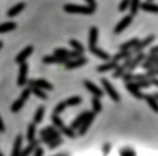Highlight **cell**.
<instances>
[{
  "instance_id": "obj_1",
  "label": "cell",
  "mask_w": 158,
  "mask_h": 156,
  "mask_svg": "<svg viewBox=\"0 0 158 156\" xmlns=\"http://www.w3.org/2000/svg\"><path fill=\"white\" fill-rule=\"evenodd\" d=\"M40 136L45 144H49L51 141L60 138V130H57V127H54V126H49V127H45L43 130H40Z\"/></svg>"
},
{
  "instance_id": "obj_2",
  "label": "cell",
  "mask_w": 158,
  "mask_h": 156,
  "mask_svg": "<svg viewBox=\"0 0 158 156\" xmlns=\"http://www.w3.org/2000/svg\"><path fill=\"white\" fill-rule=\"evenodd\" d=\"M63 9L69 14H85V15H91L94 14V9L89 8V6H81V5H72V3H68L63 6Z\"/></svg>"
},
{
  "instance_id": "obj_3",
  "label": "cell",
  "mask_w": 158,
  "mask_h": 156,
  "mask_svg": "<svg viewBox=\"0 0 158 156\" xmlns=\"http://www.w3.org/2000/svg\"><path fill=\"white\" fill-rule=\"evenodd\" d=\"M29 95H31V90H29V89H25V90L22 92L20 98H19V100H15V101H14V104L11 106V112H14V113L20 112V109H22V107L25 106L26 100L29 98Z\"/></svg>"
},
{
  "instance_id": "obj_4",
  "label": "cell",
  "mask_w": 158,
  "mask_h": 156,
  "mask_svg": "<svg viewBox=\"0 0 158 156\" xmlns=\"http://www.w3.org/2000/svg\"><path fill=\"white\" fill-rule=\"evenodd\" d=\"M102 86L105 87V90H106V94L112 98V101H115V103H118L120 101V95H118V92L114 89V86L106 80V78H102Z\"/></svg>"
},
{
  "instance_id": "obj_5",
  "label": "cell",
  "mask_w": 158,
  "mask_h": 156,
  "mask_svg": "<svg viewBox=\"0 0 158 156\" xmlns=\"http://www.w3.org/2000/svg\"><path fill=\"white\" fill-rule=\"evenodd\" d=\"M154 40H155V35H149V37H146L144 40H138V43H137V45H135L131 51H132V54L143 52V49H144V48H148V46H149Z\"/></svg>"
},
{
  "instance_id": "obj_6",
  "label": "cell",
  "mask_w": 158,
  "mask_h": 156,
  "mask_svg": "<svg viewBox=\"0 0 158 156\" xmlns=\"http://www.w3.org/2000/svg\"><path fill=\"white\" fill-rule=\"evenodd\" d=\"M88 63V60L81 55V57H77V58H71L64 63V67L66 69H77V67H81Z\"/></svg>"
},
{
  "instance_id": "obj_7",
  "label": "cell",
  "mask_w": 158,
  "mask_h": 156,
  "mask_svg": "<svg viewBox=\"0 0 158 156\" xmlns=\"http://www.w3.org/2000/svg\"><path fill=\"white\" fill-rule=\"evenodd\" d=\"M144 58H146V55H144L143 52H138V54H135V57L129 60V64H127V69H126V70L132 72L135 67H138V66L143 63V60H144Z\"/></svg>"
},
{
  "instance_id": "obj_8",
  "label": "cell",
  "mask_w": 158,
  "mask_h": 156,
  "mask_svg": "<svg viewBox=\"0 0 158 156\" xmlns=\"http://www.w3.org/2000/svg\"><path fill=\"white\" fill-rule=\"evenodd\" d=\"M26 81H28V64L23 61V63H20V70H19L17 84L22 87V86H25V84H26Z\"/></svg>"
},
{
  "instance_id": "obj_9",
  "label": "cell",
  "mask_w": 158,
  "mask_h": 156,
  "mask_svg": "<svg viewBox=\"0 0 158 156\" xmlns=\"http://www.w3.org/2000/svg\"><path fill=\"white\" fill-rule=\"evenodd\" d=\"M132 18H134V15H131V14H129V15H126V17H123V18L120 20V23L115 26L114 32H115V34H120V32H123V31H124V29H126V28H127V26L132 23Z\"/></svg>"
},
{
  "instance_id": "obj_10",
  "label": "cell",
  "mask_w": 158,
  "mask_h": 156,
  "mask_svg": "<svg viewBox=\"0 0 158 156\" xmlns=\"http://www.w3.org/2000/svg\"><path fill=\"white\" fill-rule=\"evenodd\" d=\"M94 112H89V115L85 118V121L80 124V127H78V135L81 136V135H85L86 132H88V129H89V126L92 124V121H94Z\"/></svg>"
},
{
  "instance_id": "obj_11",
  "label": "cell",
  "mask_w": 158,
  "mask_h": 156,
  "mask_svg": "<svg viewBox=\"0 0 158 156\" xmlns=\"http://www.w3.org/2000/svg\"><path fill=\"white\" fill-rule=\"evenodd\" d=\"M28 84H29V87L31 86H35V87H40V89H43V90H52V84L51 83H48L46 80H29V81H26Z\"/></svg>"
},
{
  "instance_id": "obj_12",
  "label": "cell",
  "mask_w": 158,
  "mask_h": 156,
  "mask_svg": "<svg viewBox=\"0 0 158 156\" xmlns=\"http://www.w3.org/2000/svg\"><path fill=\"white\" fill-rule=\"evenodd\" d=\"M126 89H127V92H129V94H132L134 97H137V98L143 100V94L140 92V87H138L137 81H129V83H126Z\"/></svg>"
},
{
  "instance_id": "obj_13",
  "label": "cell",
  "mask_w": 158,
  "mask_h": 156,
  "mask_svg": "<svg viewBox=\"0 0 158 156\" xmlns=\"http://www.w3.org/2000/svg\"><path fill=\"white\" fill-rule=\"evenodd\" d=\"M66 61H68L66 57H57V55H46V57H43V63H46V64H58V63L64 64Z\"/></svg>"
},
{
  "instance_id": "obj_14",
  "label": "cell",
  "mask_w": 158,
  "mask_h": 156,
  "mask_svg": "<svg viewBox=\"0 0 158 156\" xmlns=\"http://www.w3.org/2000/svg\"><path fill=\"white\" fill-rule=\"evenodd\" d=\"M85 87H86L91 94H94V97H98V98H102V97H103V90H102V89H98L92 81H89V80H88V81H85Z\"/></svg>"
},
{
  "instance_id": "obj_15",
  "label": "cell",
  "mask_w": 158,
  "mask_h": 156,
  "mask_svg": "<svg viewBox=\"0 0 158 156\" xmlns=\"http://www.w3.org/2000/svg\"><path fill=\"white\" fill-rule=\"evenodd\" d=\"M89 51H91L92 55H95V57H98V58H102V60H105V61H107V60L110 58L109 54L106 51H103V49H100V48H97V45H95V46H89Z\"/></svg>"
},
{
  "instance_id": "obj_16",
  "label": "cell",
  "mask_w": 158,
  "mask_h": 156,
  "mask_svg": "<svg viewBox=\"0 0 158 156\" xmlns=\"http://www.w3.org/2000/svg\"><path fill=\"white\" fill-rule=\"evenodd\" d=\"M32 52H34V48H32V46H28V48H25L23 51H22L20 54H19V55H17V57H15V63H19V64H20V63L26 61V58H28V57H29Z\"/></svg>"
},
{
  "instance_id": "obj_17",
  "label": "cell",
  "mask_w": 158,
  "mask_h": 156,
  "mask_svg": "<svg viewBox=\"0 0 158 156\" xmlns=\"http://www.w3.org/2000/svg\"><path fill=\"white\" fill-rule=\"evenodd\" d=\"M37 147H39V141H37V139H32V141L28 144L26 149H22V152H20L19 156H29L31 153H34V150H35Z\"/></svg>"
},
{
  "instance_id": "obj_18",
  "label": "cell",
  "mask_w": 158,
  "mask_h": 156,
  "mask_svg": "<svg viewBox=\"0 0 158 156\" xmlns=\"http://www.w3.org/2000/svg\"><path fill=\"white\" fill-rule=\"evenodd\" d=\"M25 9V2H20V3H17V5H14L11 9H8V17H15V15H19L22 11Z\"/></svg>"
},
{
  "instance_id": "obj_19",
  "label": "cell",
  "mask_w": 158,
  "mask_h": 156,
  "mask_svg": "<svg viewBox=\"0 0 158 156\" xmlns=\"http://www.w3.org/2000/svg\"><path fill=\"white\" fill-rule=\"evenodd\" d=\"M88 115H89V112H88V110H83V112H81V113H80V115H78V116H77L74 121H72V124H71V129H72V130H77V129L80 127V124L85 121V118H86Z\"/></svg>"
},
{
  "instance_id": "obj_20",
  "label": "cell",
  "mask_w": 158,
  "mask_h": 156,
  "mask_svg": "<svg viewBox=\"0 0 158 156\" xmlns=\"http://www.w3.org/2000/svg\"><path fill=\"white\" fill-rule=\"evenodd\" d=\"M140 9H143V11H146V12L158 14V5L152 3V2H143V3H140Z\"/></svg>"
},
{
  "instance_id": "obj_21",
  "label": "cell",
  "mask_w": 158,
  "mask_h": 156,
  "mask_svg": "<svg viewBox=\"0 0 158 156\" xmlns=\"http://www.w3.org/2000/svg\"><path fill=\"white\" fill-rule=\"evenodd\" d=\"M97 40H98V28L97 26H92L89 29V46H95L97 45Z\"/></svg>"
},
{
  "instance_id": "obj_22",
  "label": "cell",
  "mask_w": 158,
  "mask_h": 156,
  "mask_svg": "<svg viewBox=\"0 0 158 156\" xmlns=\"http://www.w3.org/2000/svg\"><path fill=\"white\" fill-rule=\"evenodd\" d=\"M143 100L149 104V107H151L155 113H158V101L152 97V95H143Z\"/></svg>"
},
{
  "instance_id": "obj_23",
  "label": "cell",
  "mask_w": 158,
  "mask_h": 156,
  "mask_svg": "<svg viewBox=\"0 0 158 156\" xmlns=\"http://www.w3.org/2000/svg\"><path fill=\"white\" fill-rule=\"evenodd\" d=\"M22 136L19 135V136H15V141H14V147H12V153L11 156H19L20 155V152H22Z\"/></svg>"
},
{
  "instance_id": "obj_24",
  "label": "cell",
  "mask_w": 158,
  "mask_h": 156,
  "mask_svg": "<svg viewBox=\"0 0 158 156\" xmlns=\"http://www.w3.org/2000/svg\"><path fill=\"white\" fill-rule=\"evenodd\" d=\"M29 90H31V94H34L37 98H40V100H48V97H46V94H45V90H43V89L35 87V86H31V87H29Z\"/></svg>"
},
{
  "instance_id": "obj_25",
  "label": "cell",
  "mask_w": 158,
  "mask_h": 156,
  "mask_svg": "<svg viewBox=\"0 0 158 156\" xmlns=\"http://www.w3.org/2000/svg\"><path fill=\"white\" fill-rule=\"evenodd\" d=\"M17 28V25L14 22H6V23H2L0 25V34H5V32H9V31H14Z\"/></svg>"
},
{
  "instance_id": "obj_26",
  "label": "cell",
  "mask_w": 158,
  "mask_h": 156,
  "mask_svg": "<svg viewBox=\"0 0 158 156\" xmlns=\"http://www.w3.org/2000/svg\"><path fill=\"white\" fill-rule=\"evenodd\" d=\"M117 64H118V61L110 60V61H107V63H105V64L98 66V72H107V70H112V69H115Z\"/></svg>"
},
{
  "instance_id": "obj_27",
  "label": "cell",
  "mask_w": 158,
  "mask_h": 156,
  "mask_svg": "<svg viewBox=\"0 0 158 156\" xmlns=\"http://www.w3.org/2000/svg\"><path fill=\"white\" fill-rule=\"evenodd\" d=\"M140 0H131L129 2V11H131V15H135L137 12H138V9H140Z\"/></svg>"
},
{
  "instance_id": "obj_28",
  "label": "cell",
  "mask_w": 158,
  "mask_h": 156,
  "mask_svg": "<svg viewBox=\"0 0 158 156\" xmlns=\"http://www.w3.org/2000/svg\"><path fill=\"white\" fill-rule=\"evenodd\" d=\"M91 104H92V112H94V113L102 112L103 106H102V101H100V98H98V97H94V98H92V101H91Z\"/></svg>"
},
{
  "instance_id": "obj_29",
  "label": "cell",
  "mask_w": 158,
  "mask_h": 156,
  "mask_svg": "<svg viewBox=\"0 0 158 156\" xmlns=\"http://www.w3.org/2000/svg\"><path fill=\"white\" fill-rule=\"evenodd\" d=\"M28 142H31L32 139H35V122H31L28 126V135H26Z\"/></svg>"
},
{
  "instance_id": "obj_30",
  "label": "cell",
  "mask_w": 158,
  "mask_h": 156,
  "mask_svg": "<svg viewBox=\"0 0 158 156\" xmlns=\"http://www.w3.org/2000/svg\"><path fill=\"white\" fill-rule=\"evenodd\" d=\"M124 72H126V66H124V64H120V66L117 64V66H115V69H114L112 77H114V78H121V75H123Z\"/></svg>"
},
{
  "instance_id": "obj_31",
  "label": "cell",
  "mask_w": 158,
  "mask_h": 156,
  "mask_svg": "<svg viewBox=\"0 0 158 156\" xmlns=\"http://www.w3.org/2000/svg\"><path fill=\"white\" fill-rule=\"evenodd\" d=\"M138 43V38H131L129 42H126V43H123L121 46H120V51H126V49H132L135 45Z\"/></svg>"
},
{
  "instance_id": "obj_32",
  "label": "cell",
  "mask_w": 158,
  "mask_h": 156,
  "mask_svg": "<svg viewBox=\"0 0 158 156\" xmlns=\"http://www.w3.org/2000/svg\"><path fill=\"white\" fill-rule=\"evenodd\" d=\"M43 118H45V107H39L37 112H35V116H34V122L39 124V122L43 121Z\"/></svg>"
},
{
  "instance_id": "obj_33",
  "label": "cell",
  "mask_w": 158,
  "mask_h": 156,
  "mask_svg": "<svg viewBox=\"0 0 158 156\" xmlns=\"http://www.w3.org/2000/svg\"><path fill=\"white\" fill-rule=\"evenodd\" d=\"M69 45L74 48V51H77V52H80L81 55H83V52H85V48H83V45L80 43V42H77V40H69Z\"/></svg>"
},
{
  "instance_id": "obj_34",
  "label": "cell",
  "mask_w": 158,
  "mask_h": 156,
  "mask_svg": "<svg viewBox=\"0 0 158 156\" xmlns=\"http://www.w3.org/2000/svg\"><path fill=\"white\" fill-rule=\"evenodd\" d=\"M52 124H54V127H57L58 130H60V129H61V127L64 126V122H63V119H61V118H60L58 115H55V113H54V115H52Z\"/></svg>"
},
{
  "instance_id": "obj_35",
  "label": "cell",
  "mask_w": 158,
  "mask_h": 156,
  "mask_svg": "<svg viewBox=\"0 0 158 156\" xmlns=\"http://www.w3.org/2000/svg\"><path fill=\"white\" fill-rule=\"evenodd\" d=\"M64 103H66V106H78V104L81 103V98L80 97H71Z\"/></svg>"
},
{
  "instance_id": "obj_36",
  "label": "cell",
  "mask_w": 158,
  "mask_h": 156,
  "mask_svg": "<svg viewBox=\"0 0 158 156\" xmlns=\"http://www.w3.org/2000/svg\"><path fill=\"white\" fill-rule=\"evenodd\" d=\"M60 133H64V135H68L69 138H75V133H74V130H72L71 127H66V126H63V127L60 129Z\"/></svg>"
},
{
  "instance_id": "obj_37",
  "label": "cell",
  "mask_w": 158,
  "mask_h": 156,
  "mask_svg": "<svg viewBox=\"0 0 158 156\" xmlns=\"http://www.w3.org/2000/svg\"><path fill=\"white\" fill-rule=\"evenodd\" d=\"M66 107H68V106H66V103H58L55 107H54V113H55V115H60V113H61V112H63Z\"/></svg>"
},
{
  "instance_id": "obj_38",
  "label": "cell",
  "mask_w": 158,
  "mask_h": 156,
  "mask_svg": "<svg viewBox=\"0 0 158 156\" xmlns=\"http://www.w3.org/2000/svg\"><path fill=\"white\" fill-rule=\"evenodd\" d=\"M121 78L124 80V83H129V81H134V74L127 70V72H124V74L121 75Z\"/></svg>"
},
{
  "instance_id": "obj_39",
  "label": "cell",
  "mask_w": 158,
  "mask_h": 156,
  "mask_svg": "<svg viewBox=\"0 0 158 156\" xmlns=\"http://www.w3.org/2000/svg\"><path fill=\"white\" fill-rule=\"evenodd\" d=\"M129 2H131V0H121V3L118 5V11H121V12L126 11V9L129 8Z\"/></svg>"
},
{
  "instance_id": "obj_40",
  "label": "cell",
  "mask_w": 158,
  "mask_h": 156,
  "mask_svg": "<svg viewBox=\"0 0 158 156\" xmlns=\"http://www.w3.org/2000/svg\"><path fill=\"white\" fill-rule=\"evenodd\" d=\"M61 142H63V141H61V138H57V139H54V141H51V142H49L48 146H49L51 149H55V147H57V146H60Z\"/></svg>"
},
{
  "instance_id": "obj_41",
  "label": "cell",
  "mask_w": 158,
  "mask_h": 156,
  "mask_svg": "<svg viewBox=\"0 0 158 156\" xmlns=\"http://www.w3.org/2000/svg\"><path fill=\"white\" fill-rule=\"evenodd\" d=\"M120 156H135V152L131 150V149H124V150H121Z\"/></svg>"
},
{
  "instance_id": "obj_42",
  "label": "cell",
  "mask_w": 158,
  "mask_h": 156,
  "mask_svg": "<svg viewBox=\"0 0 158 156\" xmlns=\"http://www.w3.org/2000/svg\"><path fill=\"white\" fill-rule=\"evenodd\" d=\"M85 2H86V3H88V6H89V8H92L94 11L97 9V2H95V0H85Z\"/></svg>"
},
{
  "instance_id": "obj_43",
  "label": "cell",
  "mask_w": 158,
  "mask_h": 156,
  "mask_svg": "<svg viewBox=\"0 0 158 156\" xmlns=\"http://www.w3.org/2000/svg\"><path fill=\"white\" fill-rule=\"evenodd\" d=\"M34 156H43V150H42L40 147H37V149L34 150Z\"/></svg>"
},
{
  "instance_id": "obj_44",
  "label": "cell",
  "mask_w": 158,
  "mask_h": 156,
  "mask_svg": "<svg viewBox=\"0 0 158 156\" xmlns=\"http://www.w3.org/2000/svg\"><path fill=\"white\" fill-rule=\"evenodd\" d=\"M112 60H114V61H120V60H123V57H121V52H118V54H115Z\"/></svg>"
},
{
  "instance_id": "obj_45",
  "label": "cell",
  "mask_w": 158,
  "mask_h": 156,
  "mask_svg": "<svg viewBox=\"0 0 158 156\" xmlns=\"http://www.w3.org/2000/svg\"><path fill=\"white\" fill-rule=\"evenodd\" d=\"M6 129H5V124H3V119H2V116H0V133H3Z\"/></svg>"
},
{
  "instance_id": "obj_46",
  "label": "cell",
  "mask_w": 158,
  "mask_h": 156,
  "mask_svg": "<svg viewBox=\"0 0 158 156\" xmlns=\"http://www.w3.org/2000/svg\"><path fill=\"white\" fill-rule=\"evenodd\" d=\"M151 54L157 55V54H158V46H154V48H151Z\"/></svg>"
},
{
  "instance_id": "obj_47",
  "label": "cell",
  "mask_w": 158,
  "mask_h": 156,
  "mask_svg": "<svg viewBox=\"0 0 158 156\" xmlns=\"http://www.w3.org/2000/svg\"><path fill=\"white\" fill-rule=\"evenodd\" d=\"M103 153H109V144L103 147Z\"/></svg>"
},
{
  "instance_id": "obj_48",
  "label": "cell",
  "mask_w": 158,
  "mask_h": 156,
  "mask_svg": "<svg viewBox=\"0 0 158 156\" xmlns=\"http://www.w3.org/2000/svg\"><path fill=\"white\" fill-rule=\"evenodd\" d=\"M152 97H154V98H155V100L158 101V94H155V95H152Z\"/></svg>"
},
{
  "instance_id": "obj_49",
  "label": "cell",
  "mask_w": 158,
  "mask_h": 156,
  "mask_svg": "<svg viewBox=\"0 0 158 156\" xmlns=\"http://www.w3.org/2000/svg\"><path fill=\"white\" fill-rule=\"evenodd\" d=\"M57 156H68L66 153H61V155H57Z\"/></svg>"
},
{
  "instance_id": "obj_50",
  "label": "cell",
  "mask_w": 158,
  "mask_h": 156,
  "mask_svg": "<svg viewBox=\"0 0 158 156\" xmlns=\"http://www.w3.org/2000/svg\"><path fill=\"white\" fill-rule=\"evenodd\" d=\"M2 46H3V43H2V42H0V49H2Z\"/></svg>"
},
{
  "instance_id": "obj_51",
  "label": "cell",
  "mask_w": 158,
  "mask_h": 156,
  "mask_svg": "<svg viewBox=\"0 0 158 156\" xmlns=\"http://www.w3.org/2000/svg\"><path fill=\"white\" fill-rule=\"evenodd\" d=\"M0 156H3V155H2V152H0Z\"/></svg>"
},
{
  "instance_id": "obj_52",
  "label": "cell",
  "mask_w": 158,
  "mask_h": 156,
  "mask_svg": "<svg viewBox=\"0 0 158 156\" xmlns=\"http://www.w3.org/2000/svg\"><path fill=\"white\" fill-rule=\"evenodd\" d=\"M148 2H152V0H148Z\"/></svg>"
}]
</instances>
